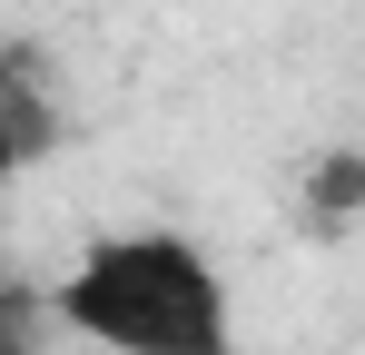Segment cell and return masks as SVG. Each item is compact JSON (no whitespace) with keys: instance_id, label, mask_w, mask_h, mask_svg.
Masks as SVG:
<instances>
[{"instance_id":"2","label":"cell","mask_w":365,"mask_h":355,"mask_svg":"<svg viewBox=\"0 0 365 355\" xmlns=\"http://www.w3.org/2000/svg\"><path fill=\"white\" fill-rule=\"evenodd\" d=\"M40 148H50V109H40V89H30V79L0 59V187L30 168Z\"/></svg>"},{"instance_id":"1","label":"cell","mask_w":365,"mask_h":355,"mask_svg":"<svg viewBox=\"0 0 365 355\" xmlns=\"http://www.w3.org/2000/svg\"><path fill=\"white\" fill-rule=\"evenodd\" d=\"M50 316L109 355H237V306L207 247L178 227L89 237L79 267L50 287Z\"/></svg>"},{"instance_id":"3","label":"cell","mask_w":365,"mask_h":355,"mask_svg":"<svg viewBox=\"0 0 365 355\" xmlns=\"http://www.w3.org/2000/svg\"><path fill=\"white\" fill-rule=\"evenodd\" d=\"M0 355H20V346H0Z\"/></svg>"}]
</instances>
